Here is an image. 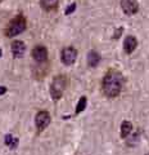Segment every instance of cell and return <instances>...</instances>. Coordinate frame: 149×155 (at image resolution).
I'll return each mask as SVG.
<instances>
[{"mask_svg":"<svg viewBox=\"0 0 149 155\" xmlns=\"http://www.w3.org/2000/svg\"><path fill=\"white\" fill-rule=\"evenodd\" d=\"M122 87H123V76L121 72L112 70L105 74L103 79V92L107 97L113 98V97L118 96Z\"/></svg>","mask_w":149,"mask_h":155,"instance_id":"6da1fadb","label":"cell"},{"mask_svg":"<svg viewBox=\"0 0 149 155\" xmlns=\"http://www.w3.org/2000/svg\"><path fill=\"white\" fill-rule=\"evenodd\" d=\"M67 87V78L63 75H58L53 79L50 84V96L53 100H59L62 94L64 93V89Z\"/></svg>","mask_w":149,"mask_h":155,"instance_id":"7a4b0ae2","label":"cell"},{"mask_svg":"<svg viewBox=\"0 0 149 155\" xmlns=\"http://www.w3.org/2000/svg\"><path fill=\"white\" fill-rule=\"evenodd\" d=\"M25 28H26V19L23 18V16H17L7 27L5 35L8 38H13V36L18 35V34L23 32Z\"/></svg>","mask_w":149,"mask_h":155,"instance_id":"3957f363","label":"cell"},{"mask_svg":"<svg viewBox=\"0 0 149 155\" xmlns=\"http://www.w3.org/2000/svg\"><path fill=\"white\" fill-rule=\"evenodd\" d=\"M76 58H77V51L73 47H67L62 51V54H61V60L64 65L67 66H71L75 64Z\"/></svg>","mask_w":149,"mask_h":155,"instance_id":"277c9868","label":"cell"},{"mask_svg":"<svg viewBox=\"0 0 149 155\" xmlns=\"http://www.w3.org/2000/svg\"><path fill=\"white\" fill-rule=\"evenodd\" d=\"M35 124L39 132L44 130L48 125L50 124V114L48 111H39L35 118Z\"/></svg>","mask_w":149,"mask_h":155,"instance_id":"5b68a950","label":"cell"},{"mask_svg":"<svg viewBox=\"0 0 149 155\" xmlns=\"http://www.w3.org/2000/svg\"><path fill=\"white\" fill-rule=\"evenodd\" d=\"M121 7L122 11L129 14V16H132L139 11V5L136 0H121Z\"/></svg>","mask_w":149,"mask_h":155,"instance_id":"8992f818","label":"cell"},{"mask_svg":"<svg viewBox=\"0 0 149 155\" xmlns=\"http://www.w3.org/2000/svg\"><path fill=\"white\" fill-rule=\"evenodd\" d=\"M31 54L36 62H45L48 58V49L44 45H36L32 49Z\"/></svg>","mask_w":149,"mask_h":155,"instance_id":"52a82bcc","label":"cell"},{"mask_svg":"<svg viewBox=\"0 0 149 155\" xmlns=\"http://www.w3.org/2000/svg\"><path fill=\"white\" fill-rule=\"evenodd\" d=\"M25 51H26V45H25L23 41L14 40L12 43V54H13V57L21 58L23 54H25Z\"/></svg>","mask_w":149,"mask_h":155,"instance_id":"ba28073f","label":"cell"},{"mask_svg":"<svg viewBox=\"0 0 149 155\" xmlns=\"http://www.w3.org/2000/svg\"><path fill=\"white\" fill-rule=\"evenodd\" d=\"M138 45V40L135 38H134L132 35H129L126 39H125L123 41V48H125V52L126 53H132L134 51H135V48Z\"/></svg>","mask_w":149,"mask_h":155,"instance_id":"9c48e42d","label":"cell"},{"mask_svg":"<svg viewBox=\"0 0 149 155\" xmlns=\"http://www.w3.org/2000/svg\"><path fill=\"white\" fill-rule=\"evenodd\" d=\"M100 62V54L95 51H90L88 54V65L90 67H97Z\"/></svg>","mask_w":149,"mask_h":155,"instance_id":"30bf717a","label":"cell"},{"mask_svg":"<svg viewBox=\"0 0 149 155\" xmlns=\"http://www.w3.org/2000/svg\"><path fill=\"white\" fill-rule=\"evenodd\" d=\"M131 129H132V124L125 120V122H122V124H121V136L123 138H126L127 136L131 133Z\"/></svg>","mask_w":149,"mask_h":155,"instance_id":"8fae6325","label":"cell"},{"mask_svg":"<svg viewBox=\"0 0 149 155\" xmlns=\"http://www.w3.org/2000/svg\"><path fill=\"white\" fill-rule=\"evenodd\" d=\"M57 4H58V0H41V7L46 9V11H50V9L55 8Z\"/></svg>","mask_w":149,"mask_h":155,"instance_id":"7c38bea8","label":"cell"},{"mask_svg":"<svg viewBox=\"0 0 149 155\" xmlns=\"http://www.w3.org/2000/svg\"><path fill=\"white\" fill-rule=\"evenodd\" d=\"M86 104H88V100H86V97L85 96H82L80 98V101H79V104H77V107H76V113H81V111H84L85 110V107H86Z\"/></svg>","mask_w":149,"mask_h":155,"instance_id":"4fadbf2b","label":"cell"},{"mask_svg":"<svg viewBox=\"0 0 149 155\" xmlns=\"http://www.w3.org/2000/svg\"><path fill=\"white\" fill-rule=\"evenodd\" d=\"M75 11H76V4H71V5L66 9V14L68 16V14H71L72 12H75Z\"/></svg>","mask_w":149,"mask_h":155,"instance_id":"5bb4252c","label":"cell"},{"mask_svg":"<svg viewBox=\"0 0 149 155\" xmlns=\"http://www.w3.org/2000/svg\"><path fill=\"white\" fill-rule=\"evenodd\" d=\"M12 140H13V138H12V136H11V134H8L7 137H5V143H7V145H9V146H11V143H12Z\"/></svg>","mask_w":149,"mask_h":155,"instance_id":"9a60e30c","label":"cell"},{"mask_svg":"<svg viewBox=\"0 0 149 155\" xmlns=\"http://www.w3.org/2000/svg\"><path fill=\"white\" fill-rule=\"evenodd\" d=\"M5 92H7V88H5V87H0V96L4 94Z\"/></svg>","mask_w":149,"mask_h":155,"instance_id":"2e32d148","label":"cell"},{"mask_svg":"<svg viewBox=\"0 0 149 155\" xmlns=\"http://www.w3.org/2000/svg\"><path fill=\"white\" fill-rule=\"evenodd\" d=\"M0 56H2V51H0Z\"/></svg>","mask_w":149,"mask_h":155,"instance_id":"e0dca14e","label":"cell"},{"mask_svg":"<svg viewBox=\"0 0 149 155\" xmlns=\"http://www.w3.org/2000/svg\"><path fill=\"white\" fill-rule=\"evenodd\" d=\"M147 155H149V154H147Z\"/></svg>","mask_w":149,"mask_h":155,"instance_id":"ac0fdd59","label":"cell"}]
</instances>
